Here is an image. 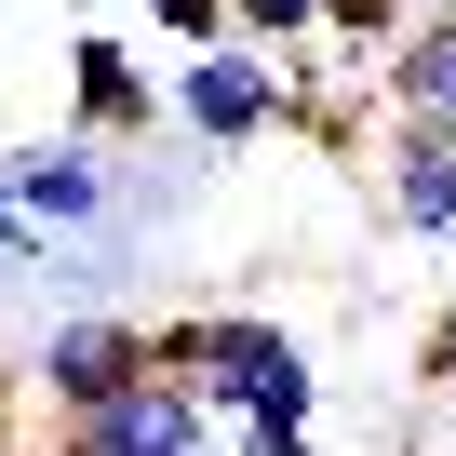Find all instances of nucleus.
<instances>
[{"instance_id":"obj_1","label":"nucleus","mask_w":456,"mask_h":456,"mask_svg":"<svg viewBox=\"0 0 456 456\" xmlns=\"http://www.w3.org/2000/svg\"><path fill=\"white\" fill-rule=\"evenodd\" d=\"M28 389H41V429H68V416H108V403H134V389H148V322H121V309L41 322V349H28Z\"/></svg>"},{"instance_id":"obj_2","label":"nucleus","mask_w":456,"mask_h":456,"mask_svg":"<svg viewBox=\"0 0 456 456\" xmlns=\"http://www.w3.org/2000/svg\"><path fill=\"white\" fill-rule=\"evenodd\" d=\"M108 201H121V175H108L94 134H28V148H0V215H14L28 242H94Z\"/></svg>"},{"instance_id":"obj_3","label":"nucleus","mask_w":456,"mask_h":456,"mask_svg":"<svg viewBox=\"0 0 456 456\" xmlns=\"http://www.w3.org/2000/svg\"><path fill=\"white\" fill-rule=\"evenodd\" d=\"M161 121H188L201 148H256V134H282L296 121V68H269V54H188V68H161Z\"/></svg>"},{"instance_id":"obj_4","label":"nucleus","mask_w":456,"mask_h":456,"mask_svg":"<svg viewBox=\"0 0 456 456\" xmlns=\"http://www.w3.org/2000/svg\"><path fill=\"white\" fill-rule=\"evenodd\" d=\"M41 456H228V416H215L201 389L148 376L134 403H108V416H68V429H41Z\"/></svg>"},{"instance_id":"obj_5","label":"nucleus","mask_w":456,"mask_h":456,"mask_svg":"<svg viewBox=\"0 0 456 456\" xmlns=\"http://www.w3.org/2000/svg\"><path fill=\"white\" fill-rule=\"evenodd\" d=\"M68 94H81V121H68V134H94L108 161H121V148H148V121H161L148 54H134V41H108V28H94V41H68Z\"/></svg>"},{"instance_id":"obj_6","label":"nucleus","mask_w":456,"mask_h":456,"mask_svg":"<svg viewBox=\"0 0 456 456\" xmlns=\"http://www.w3.org/2000/svg\"><path fill=\"white\" fill-rule=\"evenodd\" d=\"M389 228L403 242H456V134L389 121Z\"/></svg>"},{"instance_id":"obj_7","label":"nucleus","mask_w":456,"mask_h":456,"mask_svg":"<svg viewBox=\"0 0 456 456\" xmlns=\"http://www.w3.org/2000/svg\"><path fill=\"white\" fill-rule=\"evenodd\" d=\"M376 94H389V121L456 134V14H416V28H403V54L376 68Z\"/></svg>"},{"instance_id":"obj_8","label":"nucleus","mask_w":456,"mask_h":456,"mask_svg":"<svg viewBox=\"0 0 456 456\" xmlns=\"http://www.w3.org/2000/svg\"><path fill=\"white\" fill-rule=\"evenodd\" d=\"M228 41H242V54H309L322 41V0H228Z\"/></svg>"},{"instance_id":"obj_9","label":"nucleus","mask_w":456,"mask_h":456,"mask_svg":"<svg viewBox=\"0 0 456 456\" xmlns=\"http://www.w3.org/2000/svg\"><path fill=\"white\" fill-rule=\"evenodd\" d=\"M148 28L175 41V68L188 54H228V0H148Z\"/></svg>"},{"instance_id":"obj_10","label":"nucleus","mask_w":456,"mask_h":456,"mask_svg":"<svg viewBox=\"0 0 456 456\" xmlns=\"http://www.w3.org/2000/svg\"><path fill=\"white\" fill-rule=\"evenodd\" d=\"M429 389H456V282H443V322H429Z\"/></svg>"},{"instance_id":"obj_11","label":"nucleus","mask_w":456,"mask_h":456,"mask_svg":"<svg viewBox=\"0 0 456 456\" xmlns=\"http://www.w3.org/2000/svg\"><path fill=\"white\" fill-rule=\"evenodd\" d=\"M296 456H309V443H296Z\"/></svg>"}]
</instances>
